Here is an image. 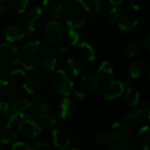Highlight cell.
<instances>
[{"label": "cell", "mask_w": 150, "mask_h": 150, "mask_svg": "<svg viewBox=\"0 0 150 150\" xmlns=\"http://www.w3.org/2000/svg\"><path fill=\"white\" fill-rule=\"evenodd\" d=\"M65 39L67 43L69 46H76L79 43L80 40V36L78 34V33L76 30H72V29H69L66 35H65Z\"/></svg>", "instance_id": "836d02e7"}, {"label": "cell", "mask_w": 150, "mask_h": 150, "mask_svg": "<svg viewBox=\"0 0 150 150\" xmlns=\"http://www.w3.org/2000/svg\"><path fill=\"white\" fill-rule=\"evenodd\" d=\"M25 36V29L18 25L8 26L4 31V38L8 42H16L22 40Z\"/></svg>", "instance_id": "8fae6325"}, {"label": "cell", "mask_w": 150, "mask_h": 150, "mask_svg": "<svg viewBox=\"0 0 150 150\" xmlns=\"http://www.w3.org/2000/svg\"><path fill=\"white\" fill-rule=\"evenodd\" d=\"M5 10H6V7H5L4 5H0V11H1V12L5 11Z\"/></svg>", "instance_id": "f5cc1de1"}, {"label": "cell", "mask_w": 150, "mask_h": 150, "mask_svg": "<svg viewBox=\"0 0 150 150\" xmlns=\"http://www.w3.org/2000/svg\"><path fill=\"white\" fill-rule=\"evenodd\" d=\"M105 4L104 0H85L82 8L89 12H100L104 11Z\"/></svg>", "instance_id": "603a6c76"}, {"label": "cell", "mask_w": 150, "mask_h": 150, "mask_svg": "<svg viewBox=\"0 0 150 150\" xmlns=\"http://www.w3.org/2000/svg\"><path fill=\"white\" fill-rule=\"evenodd\" d=\"M58 111H59V115L62 120H68L71 118L74 114L75 105L70 98H65L60 103Z\"/></svg>", "instance_id": "9a60e30c"}, {"label": "cell", "mask_w": 150, "mask_h": 150, "mask_svg": "<svg viewBox=\"0 0 150 150\" xmlns=\"http://www.w3.org/2000/svg\"><path fill=\"white\" fill-rule=\"evenodd\" d=\"M33 117H34V121L41 128L42 127H45V128L52 127L56 123V118L53 114H50L49 112L37 114V115H34Z\"/></svg>", "instance_id": "d6986e66"}, {"label": "cell", "mask_w": 150, "mask_h": 150, "mask_svg": "<svg viewBox=\"0 0 150 150\" xmlns=\"http://www.w3.org/2000/svg\"><path fill=\"white\" fill-rule=\"evenodd\" d=\"M70 1L73 2V3H77V4H79L81 5V7H83V5L85 0H70Z\"/></svg>", "instance_id": "f907efd6"}, {"label": "cell", "mask_w": 150, "mask_h": 150, "mask_svg": "<svg viewBox=\"0 0 150 150\" xmlns=\"http://www.w3.org/2000/svg\"><path fill=\"white\" fill-rule=\"evenodd\" d=\"M44 22V13L43 10L40 6H35L32 8L25 19V31L26 37L32 36L36 33L42 25Z\"/></svg>", "instance_id": "6da1fadb"}, {"label": "cell", "mask_w": 150, "mask_h": 150, "mask_svg": "<svg viewBox=\"0 0 150 150\" xmlns=\"http://www.w3.org/2000/svg\"><path fill=\"white\" fill-rule=\"evenodd\" d=\"M26 78V75L24 70L22 69H13L8 72L5 76V80L8 82L9 84L12 86H20L23 84Z\"/></svg>", "instance_id": "2e32d148"}, {"label": "cell", "mask_w": 150, "mask_h": 150, "mask_svg": "<svg viewBox=\"0 0 150 150\" xmlns=\"http://www.w3.org/2000/svg\"><path fill=\"white\" fill-rule=\"evenodd\" d=\"M146 69L145 63L142 61L136 60L131 62V64L128 67V73L133 78H139L141 77Z\"/></svg>", "instance_id": "7402d4cb"}, {"label": "cell", "mask_w": 150, "mask_h": 150, "mask_svg": "<svg viewBox=\"0 0 150 150\" xmlns=\"http://www.w3.org/2000/svg\"><path fill=\"white\" fill-rule=\"evenodd\" d=\"M129 150H138V149H135V148H132V147H130Z\"/></svg>", "instance_id": "6f0895ef"}, {"label": "cell", "mask_w": 150, "mask_h": 150, "mask_svg": "<svg viewBox=\"0 0 150 150\" xmlns=\"http://www.w3.org/2000/svg\"><path fill=\"white\" fill-rule=\"evenodd\" d=\"M107 1L109 2L110 4L114 5V6H116V5H120V4H122V2H123V0H107Z\"/></svg>", "instance_id": "681fc988"}, {"label": "cell", "mask_w": 150, "mask_h": 150, "mask_svg": "<svg viewBox=\"0 0 150 150\" xmlns=\"http://www.w3.org/2000/svg\"><path fill=\"white\" fill-rule=\"evenodd\" d=\"M20 120V118L18 116V114L12 110V111H9L8 113L1 120L2 124L8 129H11L12 127H14Z\"/></svg>", "instance_id": "83f0119b"}, {"label": "cell", "mask_w": 150, "mask_h": 150, "mask_svg": "<svg viewBox=\"0 0 150 150\" xmlns=\"http://www.w3.org/2000/svg\"><path fill=\"white\" fill-rule=\"evenodd\" d=\"M82 82L86 87L93 89V88H96L98 85L99 78L98 77L97 75H94V74H91V73H87V74H84L82 76Z\"/></svg>", "instance_id": "f546056e"}, {"label": "cell", "mask_w": 150, "mask_h": 150, "mask_svg": "<svg viewBox=\"0 0 150 150\" xmlns=\"http://www.w3.org/2000/svg\"><path fill=\"white\" fill-rule=\"evenodd\" d=\"M108 148L110 150H129L130 149V147H126L122 143L114 141H110L108 142Z\"/></svg>", "instance_id": "60d3db41"}, {"label": "cell", "mask_w": 150, "mask_h": 150, "mask_svg": "<svg viewBox=\"0 0 150 150\" xmlns=\"http://www.w3.org/2000/svg\"><path fill=\"white\" fill-rule=\"evenodd\" d=\"M136 143L142 150H149L150 127L149 126H145L139 130L136 136Z\"/></svg>", "instance_id": "5bb4252c"}, {"label": "cell", "mask_w": 150, "mask_h": 150, "mask_svg": "<svg viewBox=\"0 0 150 150\" xmlns=\"http://www.w3.org/2000/svg\"><path fill=\"white\" fill-rule=\"evenodd\" d=\"M56 67V59L51 54H43L40 56L33 65V70L40 76H49L54 72Z\"/></svg>", "instance_id": "3957f363"}, {"label": "cell", "mask_w": 150, "mask_h": 150, "mask_svg": "<svg viewBox=\"0 0 150 150\" xmlns=\"http://www.w3.org/2000/svg\"><path fill=\"white\" fill-rule=\"evenodd\" d=\"M110 135L111 140L118 142H126L132 137V130L131 128L122 123V122H116L114 123L108 133Z\"/></svg>", "instance_id": "8992f818"}, {"label": "cell", "mask_w": 150, "mask_h": 150, "mask_svg": "<svg viewBox=\"0 0 150 150\" xmlns=\"http://www.w3.org/2000/svg\"><path fill=\"white\" fill-rule=\"evenodd\" d=\"M111 141L110 135L108 133L105 132H101L99 134H98L94 139V142L98 143V144H104V143H108Z\"/></svg>", "instance_id": "d590c367"}, {"label": "cell", "mask_w": 150, "mask_h": 150, "mask_svg": "<svg viewBox=\"0 0 150 150\" xmlns=\"http://www.w3.org/2000/svg\"><path fill=\"white\" fill-rule=\"evenodd\" d=\"M42 5L46 11L49 12H54L58 6V0H44Z\"/></svg>", "instance_id": "8d00e7d4"}, {"label": "cell", "mask_w": 150, "mask_h": 150, "mask_svg": "<svg viewBox=\"0 0 150 150\" xmlns=\"http://www.w3.org/2000/svg\"><path fill=\"white\" fill-rule=\"evenodd\" d=\"M78 54L80 57L89 62H91L95 60V50L93 47L87 41H81L78 43L77 47Z\"/></svg>", "instance_id": "4fadbf2b"}, {"label": "cell", "mask_w": 150, "mask_h": 150, "mask_svg": "<svg viewBox=\"0 0 150 150\" xmlns=\"http://www.w3.org/2000/svg\"><path fill=\"white\" fill-rule=\"evenodd\" d=\"M56 55L60 60H65L69 56V49L65 47H62L57 50Z\"/></svg>", "instance_id": "ee69618b"}, {"label": "cell", "mask_w": 150, "mask_h": 150, "mask_svg": "<svg viewBox=\"0 0 150 150\" xmlns=\"http://www.w3.org/2000/svg\"><path fill=\"white\" fill-rule=\"evenodd\" d=\"M20 54L18 50L9 43L0 45V65L12 66L18 62Z\"/></svg>", "instance_id": "5b68a950"}, {"label": "cell", "mask_w": 150, "mask_h": 150, "mask_svg": "<svg viewBox=\"0 0 150 150\" xmlns=\"http://www.w3.org/2000/svg\"><path fill=\"white\" fill-rule=\"evenodd\" d=\"M29 4V0H12L11 9L15 13L21 14L25 12Z\"/></svg>", "instance_id": "1f68e13d"}, {"label": "cell", "mask_w": 150, "mask_h": 150, "mask_svg": "<svg viewBox=\"0 0 150 150\" xmlns=\"http://www.w3.org/2000/svg\"><path fill=\"white\" fill-rule=\"evenodd\" d=\"M66 13H67V9H66L65 7H63L62 5L59 4V3H58V6L56 7V9H55L54 11V18H55L57 20L63 19V18H65V17L67 16Z\"/></svg>", "instance_id": "74e56055"}, {"label": "cell", "mask_w": 150, "mask_h": 150, "mask_svg": "<svg viewBox=\"0 0 150 150\" xmlns=\"http://www.w3.org/2000/svg\"><path fill=\"white\" fill-rule=\"evenodd\" d=\"M33 109H34V115L37 114H42L48 112L49 111V104L46 99H39L36 101V103L33 105Z\"/></svg>", "instance_id": "4dcf8cb0"}, {"label": "cell", "mask_w": 150, "mask_h": 150, "mask_svg": "<svg viewBox=\"0 0 150 150\" xmlns=\"http://www.w3.org/2000/svg\"><path fill=\"white\" fill-rule=\"evenodd\" d=\"M11 150H33L31 147H29L26 143L25 142H15L12 147H11Z\"/></svg>", "instance_id": "f6af8a7d"}, {"label": "cell", "mask_w": 150, "mask_h": 150, "mask_svg": "<svg viewBox=\"0 0 150 150\" xmlns=\"http://www.w3.org/2000/svg\"><path fill=\"white\" fill-rule=\"evenodd\" d=\"M142 110H143V112H144L145 117L149 120L150 117V103L149 102H147V103L143 105Z\"/></svg>", "instance_id": "7dc6e473"}, {"label": "cell", "mask_w": 150, "mask_h": 150, "mask_svg": "<svg viewBox=\"0 0 150 150\" xmlns=\"http://www.w3.org/2000/svg\"><path fill=\"white\" fill-rule=\"evenodd\" d=\"M48 148V143L45 141H36L32 147L33 150H47Z\"/></svg>", "instance_id": "b9f144b4"}, {"label": "cell", "mask_w": 150, "mask_h": 150, "mask_svg": "<svg viewBox=\"0 0 150 150\" xmlns=\"http://www.w3.org/2000/svg\"><path fill=\"white\" fill-rule=\"evenodd\" d=\"M40 48V42L38 40H31L25 42L22 47V54L24 56L32 57L35 55Z\"/></svg>", "instance_id": "ffe728a7"}, {"label": "cell", "mask_w": 150, "mask_h": 150, "mask_svg": "<svg viewBox=\"0 0 150 150\" xmlns=\"http://www.w3.org/2000/svg\"><path fill=\"white\" fill-rule=\"evenodd\" d=\"M70 150H82V149H77V148H73V149H71Z\"/></svg>", "instance_id": "9f6ffc18"}, {"label": "cell", "mask_w": 150, "mask_h": 150, "mask_svg": "<svg viewBox=\"0 0 150 150\" xmlns=\"http://www.w3.org/2000/svg\"><path fill=\"white\" fill-rule=\"evenodd\" d=\"M119 28L122 33H134L138 27V20L132 16H125L119 20Z\"/></svg>", "instance_id": "7c38bea8"}, {"label": "cell", "mask_w": 150, "mask_h": 150, "mask_svg": "<svg viewBox=\"0 0 150 150\" xmlns=\"http://www.w3.org/2000/svg\"><path fill=\"white\" fill-rule=\"evenodd\" d=\"M65 29L58 20H52L47 23L44 28V37L49 43H58L64 37Z\"/></svg>", "instance_id": "277c9868"}, {"label": "cell", "mask_w": 150, "mask_h": 150, "mask_svg": "<svg viewBox=\"0 0 150 150\" xmlns=\"http://www.w3.org/2000/svg\"><path fill=\"white\" fill-rule=\"evenodd\" d=\"M18 139V134L13 130H8L2 134L0 137V141L3 144H10L14 143Z\"/></svg>", "instance_id": "d6a6232c"}, {"label": "cell", "mask_w": 150, "mask_h": 150, "mask_svg": "<svg viewBox=\"0 0 150 150\" xmlns=\"http://www.w3.org/2000/svg\"><path fill=\"white\" fill-rule=\"evenodd\" d=\"M74 95H75V97H76L77 99H79V100H83V99H84V98H85L84 92H83V91H80V90L75 91Z\"/></svg>", "instance_id": "c3c4849f"}, {"label": "cell", "mask_w": 150, "mask_h": 150, "mask_svg": "<svg viewBox=\"0 0 150 150\" xmlns=\"http://www.w3.org/2000/svg\"><path fill=\"white\" fill-rule=\"evenodd\" d=\"M104 11H105V18L110 25H113L119 20V11L116 6L106 3Z\"/></svg>", "instance_id": "d4e9b609"}, {"label": "cell", "mask_w": 150, "mask_h": 150, "mask_svg": "<svg viewBox=\"0 0 150 150\" xmlns=\"http://www.w3.org/2000/svg\"><path fill=\"white\" fill-rule=\"evenodd\" d=\"M2 131H3V124H2V122L0 120V134L2 133Z\"/></svg>", "instance_id": "11a10c76"}, {"label": "cell", "mask_w": 150, "mask_h": 150, "mask_svg": "<svg viewBox=\"0 0 150 150\" xmlns=\"http://www.w3.org/2000/svg\"><path fill=\"white\" fill-rule=\"evenodd\" d=\"M142 47V42L140 40H134L128 43L125 49H124V54L127 58H133L136 56V54L139 53Z\"/></svg>", "instance_id": "4316f807"}, {"label": "cell", "mask_w": 150, "mask_h": 150, "mask_svg": "<svg viewBox=\"0 0 150 150\" xmlns=\"http://www.w3.org/2000/svg\"><path fill=\"white\" fill-rule=\"evenodd\" d=\"M146 44H147V48H148V49H149V47H150V34L149 33H148V35H147Z\"/></svg>", "instance_id": "816d5d0a"}, {"label": "cell", "mask_w": 150, "mask_h": 150, "mask_svg": "<svg viewBox=\"0 0 150 150\" xmlns=\"http://www.w3.org/2000/svg\"><path fill=\"white\" fill-rule=\"evenodd\" d=\"M126 120L131 123H135V122H139L141 121L142 119L145 118V114L144 112L142 109H132L130 110L127 114H126Z\"/></svg>", "instance_id": "f1b7e54d"}, {"label": "cell", "mask_w": 150, "mask_h": 150, "mask_svg": "<svg viewBox=\"0 0 150 150\" xmlns=\"http://www.w3.org/2000/svg\"><path fill=\"white\" fill-rule=\"evenodd\" d=\"M127 4L134 10H140L146 4L147 0H126Z\"/></svg>", "instance_id": "ab89813d"}, {"label": "cell", "mask_w": 150, "mask_h": 150, "mask_svg": "<svg viewBox=\"0 0 150 150\" xmlns=\"http://www.w3.org/2000/svg\"><path fill=\"white\" fill-rule=\"evenodd\" d=\"M65 23L69 29L76 30L78 28H82L85 24V18L83 15L79 13H70L65 17Z\"/></svg>", "instance_id": "e0dca14e"}, {"label": "cell", "mask_w": 150, "mask_h": 150, "mask_svg": "<svg viewBox=\"0 0 150 150\" xmlns=\"http://www.w3.org/2000/svg\"><path fill=\"white\" fill-rule=\"evenodd\" d=\"M52 87L56 93L61 96H69L73 89V83L62 69H58L54 72L52 77Z\"/></svg>", "instance_id": "7a4b0ae2"}, {"label": "cell", "mask_w": 150, "mask_h": 150, "mask_svg": "<svg viewBox=\"0 0 150 150\" xmlns=\"http://www.w3.org/2000/svg\"><path fill=\"white\" fill-rule=\"evenodd\" d=\"M125 98L127 103L130 106L134 107L138 105L140 101V93L136 89L133 88L132 86L127 87L125 93Z\"/></svg>", "instance_id": "484cf974"}, {"label": "cell", "mask_w": 150, "mask_h": 150, "mask_svg": "<svg viewBox=\"0 0 150 150\" xmlns=\"http://www.w3.org/2000/svg\"><path fill=\"white\" fill-rule=\"evenodd\" d=\"M9 111H10V109H9L8 104L5 102L0 101V120L8 113Z\"/></svg>", "instance_id": "bcb514c9"}, {"label": "cell", "mask_w": 150, "mask_h": 150, "mask_svg": "<svg viewBox=\"0 0 150 150\" xmlns=\"http://www.w3.org/2000/svg\"><path fill=\"white\" fill-rule=\"evenodd\" d=\"M19 131L25 138L33 139L40 134L41 127L34 120H25L19 124Z\"/></svg>", "instance_id": "9c48e42d"}, {"label": "cell", "mask_w": 150, "mask_h": 150, "mask_svg": "<svg viewBox=\"0 0 150 150\" xmlns=\"http://www.w3.org/2000/svg\"><path fill=\"white\" fill-rule=\"evenodd\" d=\"M18 63L26 70H33V65H34V62L31 59V57H27V56H20L19 60H18Z\"/></svg>", "instance_id": "e575fe53"}, {"label": "cell", "mask_w": 150, "mask_h": 150, "mask_svg": "<svg viewBox=\"0 0 150 150\" xmlns=\"http://www.w3.org/2000/svg\"><path fill=\"white\" fill-rule=\"evenodd\" d=\"M13 111L18 114L20 120H30L34 116L33 105L25 98L15 100L13 105Z\"/></svg>", "instance_id": "52a82bcc"}, {"label": "cell", "mask_w": 150, "mask_h": 150, "mask_svg": "<svg viewBox=\"0 0 150 150\" xmlns=\"http://www.w3.org/2000/svg\"><path fill=\"white\" fill-rule=\"evenodd\" d=\"M125 87L123 83L118 80L108 82L102 89V95L107 100H112L120 98L124 93Z\"/></svg>", "instance_id": "ba28073f"}, {"label": "cell", "mask_w": 150, "mask_h": 150, "mask_svg": "<svg viewBox=\"0 0 150 150\" xmlns=\"http://www.w3.org/2000/svg\"><path fill=\"white\" fill-rule=\"evenodd\" d=\"M67 67L71 73V75L75 77L79 76L83 69H84V64L83 61L77 57H69L67 60Z\"/></svg>", "instance_id": "ac0fdd59"}, {"label": "cell", "mask_w": 150, "mask_h": 150, "mask_svg": "<svg viewBox=\"0 0 150 150\" xmlns=\"http://www.w3.org/2000/svg\"><path fill=\"white\" fill-rule=\"evenodd\" d=\"M98 77L99 79H108L113 74V67L111 62L104 61L97 70Z\"/></svg>", "instance_id": "cb8c5ba5"}, {"label": "cell", "mask_w": 150, "mask_h": 150, "mask_svg": "<svg viewBox=\"0 0 150 150\" xmlns=\"http://www.w3.org/2000/svg\"><path fill=\"white\" fill-rule=\"evenodd\" d=\"M9 91V83L5 79L0 78V98L7 94Z\"/></svg>", "instance_id": "7bdbcfd3"}, {"label": "cell", "mask_w": 150, "mask_h": 150, "mask_svg": "<svg viewBox=\"0 0 150 150\" xmlns=\"http://www.w3.org/2000/svg\"><path fill=\"white\" fill-rule=\"evenodd\" d=\"M22 88L24 89V91L26 94L34 95L40 91L41 83L38 79L31 77V78L25 80V82L22 84Z\"/></svg>", "instance_id": "44dd1931"}, {"label": "cell", "mask_w": 150, "mask_h": 150, "mask_svg": "<svg viewBox=\"0 0 150 150\" xmlns=\"http://www.w3.org/2000/svg\"><path fill=\"white\" fill-rule=\"evenodd\" d=\"M9 0H0V5H4L5 3H7Z\"/></svg>", "instance_id": "db71d44e"}, {"label": "cell", "mask_w": 150, "mask_h": 150, "mask_svg": "<svg viewBox=\"0 0 150 150\" xmlns=\"http://www.w3.org/2000/svg\"><path fill=\"white\" fill-rule=\"evenodd\" d=\"M52 137H53L54 145L58 149H66L68 146L69 145V142H70L69 136L62 129H60V128L54 129V131L52 132Z\"/></svg>", "instance_id": "30bf717a"}, {"label": "cell", "mask_w": 150, "mask_h": 150, "mask_svg": "<svg viewBox=\"0 0 150 150\" xmlns=\"http://www.w3.org/2000/svg\"><path fill=\"white\" fill-rule=\"evenodd\" d=\"M2 145H3V143H2V142H1V141H0V148H1V146H2Z\"/></svg>", "instance_id": "680465c9"}, {"label": "cell", "mask_w": 150, "mask_h": 150, "mask_svg": "<svg viewBox=\"0 0 150 150\" xmlns=\"http://www.w3.org/2000/svg\"><path fill=\"white\" fill-rule=\"evenodd\" d=\"M25 92L21 85L20 86H13V89L11 91V96L15 100L25 98Z\"/></svg>", "instance_id": "f35d334b"}]
</instances>
